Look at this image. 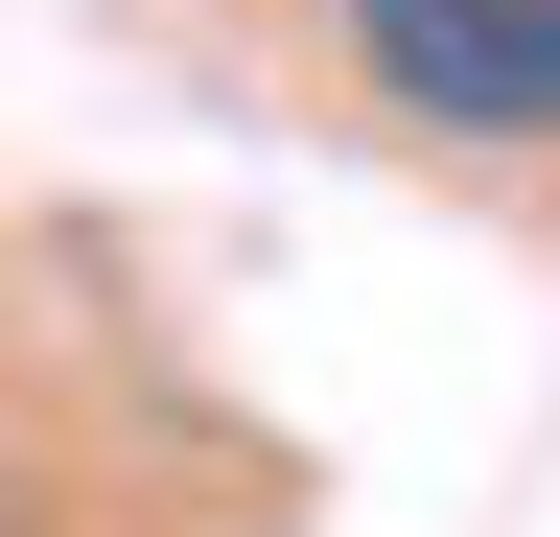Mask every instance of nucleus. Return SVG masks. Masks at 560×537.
<instances>
[{"label":"nucleus","instance_id":"nucleus-1","mask_svg":"<svg viewBox=\"0 0 560 537\" xmlns=\"http://www.w3.org/2000/svg\"><path fill=\"white\" fill-rule=\"evenodd\" d=\"M350 71H374V117H420V141L537 164L560 141V0H350Z\"/></svg>","mask_w":560,"mask_h":537}]
</instances>
